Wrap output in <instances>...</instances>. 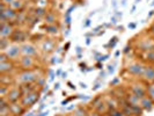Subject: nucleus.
Segmentation results:
<instances>
[{"label":"nucleus","instance_id":"obj_28","mask_svg":"<svg viewBox=\"0 0 154 116\" xmlns=\"http://www.w3.org/2000/svg\"><path fill=\"white\" fill-rule=\"evenodd\" d=\"M37 85H38V86H45V85H44V78L37 79Z\"/></svg>","mask_w":154,"mask_h":116},{"label":"nucleus","instance_id":"obj_24","mask_svg":"<svg viewBox=\"0 0 154 116\" xmlns=\"http://www.w3.org/2000/svg\"><path fill=\"white\" fill-rule=\"evenodd\" d=\"M1 44H0V49L2 50V51H5L6 49H7L8 46H9V42L7 41V39H1Z\"/></svg>","mask_w":154,"mask_h":116},{"label":"nucleus","instance_id":"obj_7","mask_svg":"<svg viewBox=\"0 0 154 116\" xmlns=\"http://www.w3.org/2000/svg\"><path fill=\"white\" fill-rule=\"evenodd\" d=\"M131 93L134 94V95H137L139 99H143L144 96L147 95V87L145 88L144 86L140 85V84H134L131 87Z\"/></svg>","mask_w":154,"mask_h":116},{"label":"nucleus","instance_id":"obj_9","mask_svg":"<svg viewBox=\"0 0 154 116\" xmlns=\"http://www.w3.org/2000/svg\"><path fill=\"white\" fill-rule=\"evenodd\" d=\"M141 77L144 78L146 81L153 84L154 83V66H151V65L145 66L144 73H143V76H141Z\"/></svg>","mask_w":154,"mask_h":116},{"label":"nucleus","instance_id":"obj_10","mask_svg":"<svg viewBox=\"0 0 154 116\" xmlns=\"http://www.w3.org/2000/svg\"><path fill=\"white\" fill-rule=\"evenodd\" d=\"M140 107L144 109V110H146V111H149V110H152L154 107V102L152 101V99L146 95V96H144L143 99H140Z\"/></svg>","mask_w":154,"mask_h":116},{"label":"nucleus","instance_id":"obj_18","mask_svg":"<svg viewBox=\"0 0 154 116\" xmlns=\"http://www.w3.org/2000/svg\"><path fill=\"white\" fill-rule=\"evenodd\" d=\"M11 8H13L14 11H19V9H21L23 7V2L22 0H14L12 4H11Z\"/></svg>","mask_w":154,"mask_h":116},{"label":"nucleus","instance_id":"obj_16","mask_svg":"<svg viewBox=\"0 0 154 116\" xmlns=\"http://www.w3.org/2000/svg\"><path fill=\"white\" fill-rule=\"evenodd\" d=\"M126 100L129 102V105H140V99H139L137 95H134V94H130V95H128V98H126Z\"/></svg>","mask_w":154,"mask_h":116},{"label":"nucleus","instance_id":"obj_11","mask_svg":"<svg viewBox=\"0 0 154 116\" xmlns=\"http://www.w3.org/2000/svg\"><path fill=\"white\" fill-rule=\"evenodd\" d=\"M9 110H11V114L13 116H20L24 113V107L22 105H19L17 102L16 103H9Z\"/></svg>","mask_w":154,"mask_h":116},{"label":"nucleus","instance_id":"obj_1","mask_svg":"<svg viewBox=\"0 0 154 116\" xmlns=\"http://www.w3.org/2000/svg\"><path fill=\"white\" fill-rule=\"evenodd\" d=\"M39 99V93L37 91H31V92L24 94L21 99V105H22L24 108H28V107H31L34 106Z\"/></svg>","mask_w":154,"mask_h":116},{"label":"nucleus","instance_id":"obj_17","mask_svg":"<svg viewBox=\"0 0 154 116\" xmlns=\"http://www.w3.org/2000/svg\"><path fill=\"white\" fill-rule=\"evenodd\" d=\"M130 107H131V110H132V113H133V115L140 116L143 114V110H144V109L140 107V105H130Z\"/></svg>","mask_w":154,"mask_h":116},{"label":"nucleus","instance_id":"obj_41","mask_svg":"<svg viewBox=\"0 0 154 116\" xmlns=\"http://www.w3.org/2000/svg\"><path fill=\"white\" fill-rule=\"evenodd\" d=\"M37 116H39V114H38V115H37Z\"/></svg>","mask_w":154,"mask_h":116},{"label":"nucleus","instance_id":"obj_23","mask_svg":"<svg viewBox=\"0 0 154 116\" xmlns=\"http://www.w3.org/2000/svg\"><path fill=\"white\" fill-rule=\"evenodd\" d=\"M45 20H46V22L49 23V24H54V21H56V17H54V14L49 13V14H46V15H45Z\"/></svg>","mask_w":154,"mask_h":116},{"label":"nucleus","instance_id":"obj_15","mask_svg":"<svg viewBox=\"0 0 154 116\" xmlns=\"http://www.w3.org/2000/svg\"><path fill=\"white\" fill-rule=\"evenodd\" d=\"M54 49V43L52 41L46 39V41L43 42V44H42V50H43L44 52H51Z\"/></svg>","mask_w":154,"mask_h":116},{"label":"nucleus","instance_id":"obj_34","mask_svg":"<svg viewBox=\"0 0 154 116\" xmlns=\"http://www.w3.org/2000/svg\"><path fill=\"white\" fill-rule=\"evenodd\" d=\"M134 27H136V24H133V23H132V24H129V28H134Z\"/></svg>","mask_w":154,"mask_h":116},{"label":"nucleus","instance_id":"obj_25","mask_svg":"<svg viewBox=\"0 0 154 116\" xmlns=\"http://www.w3.org/2000/svg\"><path fill=\"white\" fill-rule=\"evenodd\" d=\"M109 116H125L124 115V113L122 110H119V109H112V110H110V114Z\"/></svg>","mask_w":154,"mask_h":116},{"label":"nucleus","instance_id":"obj_39","mask_svg":"<svg viewBox=\"0 0 154 116\" xmlns=\"http://www.w3.org/2000/svg\"><path fill=\"white\" fill-rule=\"evenodd\" d=\"M88 116H99L97 114H91V115H88Z\"/></svg>","mask_w":154,"mask_h":116},{"label":"nucleus","instance_id":"obj_8","mask_svg":"<svg viewBox=\"0 0 154 116\" xmlns=\"http://www.w3.org/2000/svg\"><path fill=\"white\" fill-rule=\"evenodd\" d=\"M21 52H22L24 56H29V57H34L37 55V50L36 48L32 45V44H29V43H26L21 46Z\"/></svg>","mask_w":154,"mask_h":116},{"label":"nucleus","instance_id":"obj_21","mask_svg":"<svg viewBox=\"0 0 154 116\" xmlns=\"http://www.w3.org/2000/svg\"><path fill=\"white\" fill-rule=\"evenodd\" d=\"M35 15H36V16H45V15H46L45 8H43V7H37L36 9H35Z\"/></svg>","mask_w":154,"mask_h":116},{"label":"nucleus","instance_id":"obj_2","mask_svg":"<svg viewBox=\"0 0 154 116\" xmlns=\"http://www.w3.org/2000/svg\"><path fill=\"white\" fill-rule=\"evenodd\" d=\"M38 78L39 77H37V74H36L34 71L26 70V71H23V72H21V73L19 74L17 80H19L20 83H22V84H31V83H34V81H37Z\"/></svg>","mask_w":154,"mask_h":116},{"label":"nucleus","instance_id":"obj_37","mask_svg":"<svg viewBox=\"0 0 154 116\" xmlns=\"http://www.w3.org/2000/svg\"><path fill=\"white\" fill-rule=\"evenodd\" d=\"M89 23H91V22H89V20H87V22L85 23V26H86V27H87V26H89Z\"/></svg>","mask_w":154,"mask_h":116},{"label":"nucleus","instance_id":"obj_36","mask_svg":"<svg viewBox=\"0 0 154 116\" xmlns=\"http://www.w3.org/2000/svg\"><path fill=\"white\" fill-rule=\"evenodd\" d=\"M149 30L152 31V33H154V24L152 26V27H151V29H149Z\"/></svg>","mask_w":154,"mask_h":116},{"label":"nucleus","instance_id":"obj_33","mask_svg":"<svg viewBox=\"0 0 154 116\" xmlns=\"http://www.w3.org/2000/svg\"><path fill=\"white\" fill-rule=\"evenodd\" d=\"M129 49H131V48H130V46H126V48H125V50H124V52H128V51H129Z\"/></svg>","mask_w":154,"mask_h":116},{"label":"nucleus","instance_id":"obj_20","mask_svg":"<svg viewBox=\"0 0 154 116\" xmlns=\"http://www.w3.org/2000/svg\"><path fill=\"white\" fill-rule=\"evenodd\" d=\"M107 108H108V106H107V103H106V102H100V103H99V106H97L95 109H96V111H97V113H102V111H106Z\"/></svg>","mask_w":154,"mask_h":116},{"label":"nucleus","instance_id":"obj_38","mask_svg":"<svg viewBox=\"0 0 154 116\" xmlns=\"http://www.w3.org/2000/svg\"><path fill=\"white\" fill-rule=\"evenodd\" d=\"M54 88H56V89H58V88H59V84H56V86H54Z\"/></svg>","mask_w":154,"mask_h":116},{"label":"nucleus","instance_id":"obj_27","mask_svg":"<svg viewBox=\"0 0 154 116\" xmlns=\"http://www.w3.org/2000/svg\"><path fill=\"white\" fill-rule=\"evenodd\" d=\"M74 116H86V110L82 108L78 109L77 111H75V114H74Z\"/></svg>","mask_w":154,"mask_h":116},{"label":"nucleus","instance_id":"obj_19","mask_svg":"<svg viewBox=\"0 0 154 116\" xmlns=\"http://www.w3.org/2000/svg\"><path fill=\"white\" fill-rule=\"evenodd\" d=\"M46 31L50 34H57L58 33V27L56 24H48L46 26Z\"/></svg>","mask_w":154,"mask_h":116},{"label":"nucleus","instance_id":"obj_32","mask_svg":"<svg viewBox=\"0 0 154 116\" xmlns=\"http://www.w3.org/2000/svg\"><path fill=\"white\" fill-rule=\"evenodd\" d=\"M109 72H111V73L114 72V66H111V65L109 66Z\"/></svg>","mask_w":154,"mask_h":116},{"label":"nucleus","instance_id":"obj_29","mask_svg":"<svg viewBox=\"0 0 154 116\" xmlns=\"http://www.w3.org/2000/svg\"><path fill=\"white\" fill-rule=\"evenodd\" d=\"M14 0H1V2H4V4H6L7 6H11V4L13 2Z\"/></svg>","mask_w":154,"mask_h":116},{"label":"nucleus","instance_id":"obj_13","mask_svg":"<svg viewBox=\"0 0 154 116\" xmlns=\"http://www.w3.org/2000/svg\"><path fill=\"white\" fill-rule=\"evenodd\" d=\"M20 63H21V66L26 70L32 67L34 64H35L34 58H32V57H29V56H23L22 58H21V61H20Z\"/></svg>","mask_w":154,"mask_h":116},{"label":"nucleus","instance_id":"obj_30","mask_svg":"<svg viewBox=\"0 0 154 116\" xmlns=\"http://www.w3.org/2000/svg\"><path fill=\"white\" fill-rule=\"evenodd\" d=\"M118 81H119V79H115V80H114L112 83H110V85H111V86H114V85H115V84H117Z\"/></svg>","mask_w":154,"mask_h":116},{"label":"nucleus","instance_id":"obj_4","mask_svg":"<svg viewBox=\"0 0 154 116\" xmlns=\"http://www.w3.org/2000/svg\"><path fill=\"white\" fill-rule=\"evenodd\" d=\"M14 33V28L13 24L9 22H1V27H0V36L1 39H9Z\"/></svg>","mask_w":154,"mask_h":116},{"label":"nucleus","instance_id":"obj_3","mask_svg":"<svg viewBox=\"0 0 154 116\" xmlns=\"http://www.w3.org/2000/svg\"><path fill=\"white\" fill-rule=\"evenodd\" d=\"M22 96L23 94L21 88H12V89H9L7 92L5 98L7 99L9 103H16L20 99H22Z\"/></svg>","mask_w":154,"mask_h":116},{"label":"nucleus","instance_id":"obj_14","mask_svg":"<svg viewBox=\"0 0 154 116\" xmlns=\"http://www.w3.org/2000/svg\"><path fill=\"white\" fill-rule=\"evenodd\" d=\"M12 39L14 41V42H22L26 39V35H24V33L21 30H14L13 33V35L11 36Z\"/></svg>","mask_w":154,"mask_h":116},{"label":"nucleus","instance_id":"obj_40","mask_svg":"<svg viewBox=\"0 0 154 116\" xmlns=\"http://www.w3.org/2000/svg\"><path fill=\"white\" fill-rule=\"evenodd\" d=\"M27 116H32V113H29V115H27Z\"/></svg>","mask_w":154,"mask_h":116},{"label":"nucleus","instance_id":"obj_12","mask_svg":"<svg viewBox=\"0 0 154 116\" xmlns=\"http://www.w3.org/2000/svg\"><path fill=\"white\" fill-rule=\"evenodd\" d=\"M13 69H14V65L11 61L0 63V72H1V74H7L9 72H12Z\"/></svg>","mask_w":154,"mask_h":116},{"label":"nucleus","instance_id":"obj_22","mask_svg":"<svg viewBox=\"0 0 154 116\" xmlns=\"http://www.w3.org/2000/svg\"><path fill=\"white\" fill-rule=\"evenodd\" d=\"M147 95L152 99L154 102V85H148L147 86Z\"/></svg>","mask_w":154,"mask_h":116},{"label":"nucleus","instance_id":"obj_35","mask_svg":"<svg viewBox=\"0 0 154 116\" xmlns=\"http://www.w3.org/2000/svg\"><path fill=\"white\" fill-rule=\"evenodd\" d=\"M69 87H71V88H75V86H73L71 83H69Z\"/></svg>","mask_w":154,"mask_h":116},{"label":"nucleus","instance_id":"obj_6","mask_svg":"<svg viewBox=\"0 0 154 116\" xmlns=\"http://www.w3.org/2000/svg\"><path fill=\"white\" fill-rule=\"evenodd\" d=\"M144 70H145V66L143 64H139V63H134V64H131L128 66V71L129 73H131L132 76H143L144 73Z\"/></svg>","mask_w":154,"mask_h":116},{"label":"nucleus","instance_id":"obj_5","mask_svg":"<svg viewBox=\"0 0 154 116\" xmlns=\"http://www.w3.org/2000/svg\"><path fill=\"white\" fill-rule=\"evenodd\" d=\"M2 52H5V54L7 55V57L9 59H16L17 57H19V55L22 54L21 52V46L16 45V44H13V45H9L5 50V51H2Z\"/></svg>","mask_w":154,"mask_h":116},{"label":"nucleus","instance_id":"obj_26","mask_svg":"<svg viewBox=\"0 0 154 116\" xmlns=\"http://www.w3.org/2000/svg\"><path fill=\"white\" fill-rule=\"evenodd\" d=\"M146 61L154 63V50H148L146 55Z\"/></svg>","mask_w":154,"mask_h":116},{"label":"nucleus","instance_id":"obj_31","mask_svg":"<svg viewBox=\"0 0 154 116\" xmlns=\"http://www.w3.org/2000/svg\"><path fill=\"white\" fill-rule=\"evenodd\" d=\"M48 114H49V111L46 110V111H43V113H41V114H39V116H46Z\"/></svg>","mask_w":154,"mask_h":116}]
</instances>
